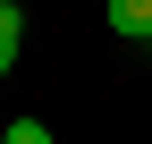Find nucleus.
<instances>
[{
	"instance_id": "obj_4",
	"label": "nucleus",
	"mask_w": 152,
	"mask_h": 144,
	"mask_svg": "<svg viewBox=\"0 0 152 144\" xmlns=\"http://www.w3.org/2000/svg\"><path fill=\"white\" fill-rule=\"evenodd\" d=\"M9 60H17V51H9V43H0V76H9Z\"/></svg>"
},
{
	"instance_id": "obj_1",
	"label": "nucleus",
	"mask_w": 152,
	"mask_h": 144,
	"mask_svg": "<svg viewBox=\"0 0 152 144\" xmlns=\"http://www.w3.org/2000/svg\"><path fill=\"white\" fill-rule=\"evenodd\" d=\"M110 34L118 43H152V0H110Z\"/></svg>"
},
{
	"instance_id": "obj_2",
	"label": "nucleus",
	"mask_w": 152,
	"mask_h": 144,
	"mask_svg": "<svg viewBox=\"0 0 152 144\" xmlns=\"http://www.w3.org/2000/svg\"><path fill=\"white\" fill-rule=\"evenodd\" d=\"M0 144H51V127H42V119H9V127H0Z\"/></svg>"
},
{
	"instance_id": "obj_3",
	"label": "nucleus",
	"mask_w": 152,
	"mask_h": 144,
	"mask_svg": "<svg viewBox=\"0 0 152 144\" xmlns=\"http://www.w3.org/2000/svg\"><path fill=\"white\" fill-rule=\"evenodd\" d=\"M0 43H9V51L26 43V9H17V0H0Z\"/></svg>"
}]
</instances>
